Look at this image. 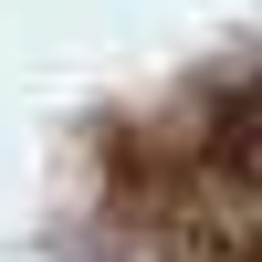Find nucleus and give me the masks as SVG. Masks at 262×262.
<instances>
[{
	"instance_id": "1",
	"label": "nucleus",
	"mask_w": 262,
	"mask_h": 262,
	"mask_svg": "<svg viewBox=\"0 0 262 262\" xmlns=\"http://www.w3.org/2000/svg\"><path fill=\"white\" fill-rule=\"evenodd\" d=\"M231 168H242V189H262V95L242 105V126H231Z\"/></svg>"
}]
</instances>
